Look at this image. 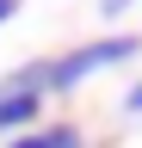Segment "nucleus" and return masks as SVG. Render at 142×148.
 Wrapping results in <instances>:
<instances>
[{
    "label": "nucleus",
    "instance_id": "nucleus-1",
    "mask_svg": "<svg viewBox=\"0 0 142 148\" xmlns=\"http://www.w3.org/2000/svg\"><path fill=\"white\" fill-rule=\"evenodd\" d=\"M136 56H142V37H136V31L93 37V43H80V49H68V56L49 62L43 92H74L80 80H93V74H105V68H123V62H136Z\"/></svg>",
    "mask_w": 142,
    "mask_h": 148
},
{
    "label": "nucleus",
    "instance_id": "nucleus-2",
    "mask_svg": "<svg viewBox=\"0 0 142 148\" xmlns=\"http://www.w3.org/2000/svg\"><path fill=\"white\" fill-rule=\"evenodd\" d=\"M37 111H43V92H0V136H25Z\"/></svg>",
    "mask_w": 142,
    "mask_h": 148
},
{
    "label": "nucleus",
    "instance_id": "nucleus-3",
    "mask_svg": "<svg viewBox=\"0 0 142 148\" xmlns=\"http://www.w3.org/2000/svg\"><path fill=\"white\" fill-rule=\"evenodd\" d=\"M6 148H86V136L74 123H49V130H25V136H12Z\"/></svg>",
    "mask_w": 142,
    "mask_h": 148
},
{
    "label": "nucleus",
    "instance_id": "nucleus-4",
    "mask_svg": "<svg viewBox=\"0 0 142 148\" xmlns=\"http://www.w3.org/2000/svg\"><path fill=\"white\" fill-rule=\"evenodd\" d=\"M130 6H136V0H99V12H105V18H123Z\"/></svg>",
    "mask_w": 142,
    "mask_h": 148
},
{
    "label": "nucleus",
    "instance_id": "nucleus-5",
    "mask_svg": "<svg viewBox=\"0 0 142 148\" xmlns=\"http://www.w3.org/2000/svg\"><path fill=\"white\" fill-rule=\"evenodd\" d=\"M123 111H136V117H142V80H136L130 92H123Z\"/></svg>",
    "mask_w": 142,
    "mask_h": 148
},
{
    "label": "nucleus",
    "instance_id": "nucleus-6",
    "mask_svg": "<svg viewBox=\"0 0 142 148\" xmlns=\"http://www.w3.org/2000/svg\"><path fill=\"white\" fill-rule=\"evenodd\" d=\"M12 12H19V0H0V25H6V18H12Z\"/></svg>",
    "mask_w": 142,
    "mask_h": 148
}]
</instances>
